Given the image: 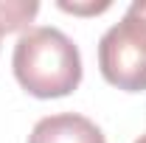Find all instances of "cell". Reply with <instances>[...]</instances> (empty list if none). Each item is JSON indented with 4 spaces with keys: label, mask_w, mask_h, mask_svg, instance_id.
Masks as SVG:
<instances>
[{
    "label": "cell",
    "mask_w": 146,
    "mask_h": 143,
    "mask_svg": "<svg viewBox=\"0 0 146 143\" xmlns=\"http://www.w3.org/2000/svg\"><path fill=\"white\" fill-rule=\"evenodd\" d=\"M14 76L20 87L36 98L70 95L82 81V56L68 34L51 25L23 31L14 45Z\"/></svg>",
    "instance_id": "cell-1"
},
{
    "label": "cell",
    "mask_w": 146,
    "mask_h": 143,
    "mask_svg": "<svg viewBox=\"0 0 146 143\" xmlns=\"http://www.w3.org/2000/svg\"><path fill=\"white\" fill-rule=\"evenodd\" d=\"M98 68L112 87L146 90V0H135L121 23L98 39Z\"/></svg>",
    "instance_id": "cell-2"
},
{
    "label": "cell",
    "mask_w": 146,
    "mask_h": 143,
    "mask_svg": "<svg viewBox=\"0 0 146 143\" xmlns=\"http://www.w3.org/2000/svg\"><path fill=\"white\" fill-rule=\"evenodd\" d=\"M28 143H107L104 132L93 124L90 118L76 112H59L48 115L28 135Z\"/></svg>",
    "instance_id": "cell-3"
},
{
    "label": "cell",
    "mask_w": 146,
    "mask_h": 143,
    "mask_svg": "<svg viewBox=\"0 0 146 143\" xmlns=\"http://www.w3.org/2000/svg\"><path fill=\"white\" fill-rule=\"evenodd\" d=\"M36 11H39L36 3H14V0L0 3V31L9 34V31H20V28H25V25L34 20Z\"/></svg>",
    "instance_id": "cell-4"
},
{
    "label": "cell",
    "mask_w": 146,
    "mask_h": 143,
    "mask_svg": "<svg viewBox=\"0 0 146 143\" xmlns=\"http://www.w3.org/2000/svg\"><path fill=\"white\" fill-rule=\"evenodd\" d=\"M59 9H65V11H79V14H96V11L110 9V3H101V6H70V3H59Z\"/></svg>",
    "instance_id": "cell-5"
},
{
    "label": "cell",
    "mask_w": 146,
    "mask_h": 143,
    "mask_svg": "<svg viewBox=\"0 0 146 143\" xmlns=\"http://www.w3.org/2000/svg\"><path fill=\"white\" fill-rule=\"evenodd\" d=\"M135 143H146V135H141V138H138V140H135Z\"/></svg>",
    "instance_id": "cell-6"
},
{
    "label": "cell",
    "mask_w": 146,
    "mask_h": 143,
    "mask_svg": "<svg viewBox=\"0 0 146 143\" xmlns=\"http://www.w3.org/2000/svg\"><path fill=\"white\" fill-rule=\"evenodd\" d=\"M0 36H3V31H0Z\"/></svg>",
    "instance_id": "cell-7"
}]
</instances>
